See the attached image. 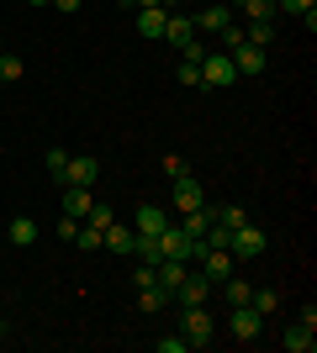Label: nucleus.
I'll return each mask as SVG.
<instances>
[{
    "instance_id": "b1692460",
    "label": "nucleus",
    "mask_w": 317,
    "mask_h": 353,
    "mask_svg": "<svg viewBox=\"0 0 317 353\" xmlns=\"http://www.w3.org/2000/svg\"><path fill=\"white\" fill-rule=\"evenodd\" d=\"M159 306H169V290L164 285H143L137 290V311H159Z\"/></svg>"
},
{
    "instance_id": "6e6552de",
    "label": "nucleus",
    "mask_w": 317,
    "mask_h": 353,
    "mask_svg": "<svg viewBox=\"0 0 317 353\" xmlns=\"http://www.w3.org/2000/svg\"><path fill=\"white\" fill-rule=\"evenodd\" d=\"M233 264H238V259H233L227 248H201V274H206L211 285H222L227 274H233Z\"/></svg>"
},
{
    "instance_id": "20e7f679",
    "label": "nucleus",
    "mask_w": 317,
    "mask_h": 353,
    "mask_svg": "<svg viewBox=\"0 0 317 353\" xmlns=\"http://www.w3.org/2000/svg\"><path fill=\"white\" fill-rule=\"evenodd\" d=\"M233 79H238V69H233V59H227L222 48H206V53H201V90L233 85Z\"/></svg>"
},
{
    "instance_id": "ea45409f",
    "label": "nucleus",
    "mask_w": 317,
    "mask_h": 353,
    "mask_svg": "<svg viewBox=\"0 0 317 353\" xmlns=\"http://www.w3.org/2000/svg\"><path fill=\"white\" fill-rule=\"evenodd\" d=\"M0 53H6V37H0Z\"/></svg>"
},
{
    "instance_id": "cd10ccee",
    "label": "nucleus",
    "mask_w": 317,
    "mask_h": 353,
    "mask_svg": "<svg viewBox=\"0 0 317 353\" xmlns=\"http://www.w3.org/2000/svg\"><path fill=\"white\" fill-rule=\"evenodd\" d=\"M249 306H254L259 316H270V311L280 306V295H275V290H254V295H249Z\"/></svg>"
},
{
    "instance_id": "f3484780",
    "label": "nucleus",
    "mask_w": 317,
    "mask_h": 353,
    "mask_svg": "<svg viewBox=\"0 0 317 353\" xmlns=\"http://www.w3.org/2000/svg\"><path fill=\"white\" fill-rule=\"evenodd\" d=\"M217 290H222V301H227V306H249V295H254V285H249V280H238V274H227V280L217 285Z\"/></svg>"
},
{
    "instance_id": "e433bc0d",
    "label": "nucleus",
    "mask_w": 317,
    "mask_h": 353,
    "mask_svg": "<svg viewBox=\"0 0 317 353\" xmlns=\"http://www.w3.org/2000/svg\"><path fill=\"white\" fill-rule=\"evenodd\" d=\"M159 6H164V11H175V6H180V0H159Z\"/></svg>"
},
{
    "instance_id": "7c9ffc66",
    "label": "nucleus",
    "mask_w": 317,
    "mask_h": 353,
    "mask_svg": "<svg viewBox=\"0 0 317 353\" xmlns=\"http://www.w3.org/2000/svg\"><path fill=\"white\" fill-rule=\"evenodd\" d=\"M217 37H222V53H233V48L243 43V27H222V32H217Z\"/></svg>"
},
{
    "instance_id": "a19ab883",
    "label": "nucleus",
    "mask_w": 317,
    "mask_h": 353,
    "mask_svg": "<svg viewBox=\"0 0 317 353\" xmlns=\"http://www.w3.org/2000/svg\"><path fill=\"white\" fill-rule=\"evenodd\" d=\"M0 85H6V79H0Z\"/></svg>"
},
{
    "instance_id": "4be33fe9",
    "label": "nucleus",
    "mask_w": 317,
    "mask_h": 353,
    "mask_svg": "<svg viewBox=\"0 0 317 353\" xmlns=\"http://www.w3.org/2000/svg\"><path fill=\"white\" fill-rule=\"evenodd\" d=\"M243 6V16H249V21H275V16H280V6H275V0H238Z\"/></svg>"
},
{
    "instance_id": "72a5a7b5",
    "label": "nucleus",
    "mask_w": 317,
    "mask_h": 353,
    "mask_svg": "<svg viewBox=\"0 0 317 353\" xmlns=\"http://www.w3.org/2000/svg\"><path fill=\"white\" fill-rule=\"evenodd\" d=\"M64 163H69V153H64V148H48V169H53V174H59Z\"/></svg>"
},
{
    "instance_id": "c85d7f7f",
    "label": "nucleus",
    "mask_w": 317,
    "mask_h": 353,
    "mask_svg": "<svg viewBox=\"0 0 317 353\" xmlns=\"http://www.w3.org/2000/svg\"><path fill=\"white\" fill-rule=\"evenodd\" d=\"M180 85H191V90H201V63H191V59H180Z\"/></svg>"
},
{
    "instance_id": "58836bf2",
    "label": "nucleus",
    "mask_w": 317,
    "mask_h": 353,
    "mask_svg": "<svg viewBox=\"0 0 317 353\" xmlns=\"http://www.w3.org/2000/svg\"><path fill=\"white\" fill-rule=\"evenodd\" d=\"M0 338H6V316H0Z\"/></svg>"
},
{
    "instance_id": "a878e982",
    "label": "nucleus",
    "mask_w": 317,
    "mask_h": 353,
    "mask_svg": "<svg viewBox=\"0 0 317 353\" xmlns=\"http://www.w3.org/2000/svg\"><path fill=\"white\" fill-rule=\"evenodd\" d=\"M211 221L233 232V227H243V221H249V211H243V206H217V211H211Z\"/></svg>"
},
{
    "instance_id": "f03ea898",
    "label": "nucleus",
    "mask_w": 317,
    "mask_h": 353,
    "mask_svg": "<svg viewBox=\"0 0 317 353\" xmlns=\"http://www.w3.org/2000/svg\"><path fill=\"white\" fill-rule=\"evenodd\" d=\"M180 332H185V343H191V348H206V343L217 338V316H211V306H185Z\"/></svg>"
},
{
    "instance_id": "412c9836",
    "label": "nucleus",
    "mask_w": 317,
    "mask_h": 353,
    "mask_svg": "<svg viewBox=\"0 0 317 353\" xmlns=\"http://www.w3.org/2000/svg\"><path fill=\"white\" fill-rule=\"evenodd\" d=\"M106 248H111V253H133V227L111 221V227H106Z\"/></svg>"
},
{
    "instance_id": "423d86ee",
    "label": "nucleus",
    "mask_w": 317,
    "mask_h": 353,
    "mask_svg": "<svg viewBox=\"0 0 317 353\" xmlns=\"http://www.w3.org/2000/svg\"><path fill=\"white\" fill-rule=\"evenodd\" d=\"M227 311H233V316H227V332L238 343H254L259 332H265V316H259L254 306H227Z\"/></svg>"
},
{
    "instance_id": "aec40b11",
    "label": "nucleus",
    "mask_w": 317,
    "mask_h": 353,
    "mask_svg": "<svg viewBox=\"0 0 317 353\" xmlns=\"http://www.w3.org/2000/svg\"><path fill=\"white\" fill-rule=\"evenodd\" d=\"M180 227H185V237H206V227H211V206L185 211V216H180Z\"/></svg>"
},
{
    "instance_id": "39448f33",
    "label": "nucleus",
    "mask_w": 317,
    "mask_h": 353,
    "mask_svg": "<svg viewBox=\"0 0 317 353\" xmlns=\"http://www.w3.org/2000/svg\"><path fill=\"white\" fill-rule=\"evenodd\" d=\"M227 253H233V259H259V253H265V232H259L254 221L233 227V237H227Z\"/></svg>"
},
{
    "instance_id": "393cba45",
    "label": "nucleus",
    "mask_w": 317,
    "mask_h": 353,
    "mask_svg": "<svg viewBox=\"0 0 317 353\" xmlns=\"http://www.w3.org/2000/svg\"><path fill=\"white\" fill-rule=\"evenodd\" d=\"M280 11H291V16H302L307 27H317V0H275Z\"/></svg>"
},
{
    "instance_id": "9d476101",
    "label": "nucleus",
    "mask_w": 317,
    "mask_h": 353,
    "mask_svg": "<svg viewBox=\"0 0 317 353\" xmlns=\"http://www.w3.org/2000/svg\"><path fill=\"white\" fill-rule=\"evenodd\" d=\"M227 59H233V69H238V74H265V48H254V43H238Z\"/></svg>"
},
{
    "instance_id": "dca6fc26",
    "label": "nucleus",
    "mask_w": 317,
    "mask_h": 353,
    "mask_svg": "<svg viewBox=\"0 0 317 353\" xmlns=\"http://www.w3.org/2000/svg\"><path fill=\"white\" fill-rule=\"evenodd\" d=\"M280 343H286V353H312V348H317V327L296 322V327H291V332H286Z\"/></svg>"
},
{
    "instance_id": "ddd939ff",
    "label": "nucleus",
    "mask_w": 317,
    "mask_h": 353,
    "mask_svg": "<svg viewBox=\"0 0 317 353\" xmlns=\"http://www.w3.org/2000/svg\"><path fill=\"white\" fill-rule=\"evenodd\" d=\"M164 37H169V43H175V48L196 43V21H191V16H185V11H175V16H169V21H164Z\"/></svg>"
},
{
    "instance_id": "c756f323",
    "label": "nucleus",
    "mask_w": 317,
    "mask_h": 353,
    "mask_svg": "<svg viewBox=\"0 0 317 353\" xmlns=\"http://www.w3.org/2000/svg\"><path fill=\"white\" fill-rule=\"evenodd\" d=\"M191 343H185V332H169V338H159V353H185Z\"/></svg>"
},
{
    "instance_id": "6ab92c4d",
    "label": "nucleus",
    "mask_w": 317,
    "mask_h": 353,
    "mask_svg": "<svg viewBox=\"0 0 317 353\" xmlns=\"http://www.w3.org/2000/svg\"><path fill=\"white\" fill-rule=\"evenodd\" d=\"M75 243H79V248H85V253H101V248H106V232H101V227H95V221H79Z\"/></svg>"
},
{
    "instance_id": "4c0bfd02",
    "label": "nucleus",
    "mask_w": 317,
    "mask_h": 353,
    "mask_svg": "<svg viewBox=\"0 0 317 353\" xmlns=\"http://www.w3.org/2000/svg\"><path fill=\"white\" fill-rule=\"evenodd\" d=\"M27 6H53V0H27Z\"/></svg>"
},
{
    "instance_id": "4468645a",
    "label": "nucleus",
    "mask_w": 317,
    "mask_h": 353,
    "mask_svg": "<svg viewBox=\"0 0 317 353\" xmlns=\"http://www.w3.org/2000/svg\"><path fill=\"white\" fill-rule=\"evenodd\" d=\"M191 21H196V32H222V27H233V6H206Z\"/></svg>"
},
{
    "instance_id": "2eb2a0df",
    "label": "nucleus",
    "mask_w": 317,
    "mask_h": 353,
    "mask_svg": "<svg viewBox=\"0 0 317 353\" xmlns=\"http://www.w3.org/2000/svg\"><path fill=\"white\" fill-rule=\"evenodd\" d=\"M169 227V211L164 206H137V232L143 237H159Z\"/></svg>"
},
{
    "instance_id": "5701e85b",
    "label": "nucleus",
    "mask_w": 317,
    "mask_h": 353,
    "mask_svg": "<svg viewBox=\"0 0 317 353\" xmlns=\"http://www.w3.org/2000/svg\"><path fill=\"white\" fill-rule=\"evenodd\" d=\"M11 243H16V248H32V243H37V221H32V216H16L11 221Z\"/></svg>"
},
{
    "instance_id": "c9c22d12",
    "label": "nucleus",
    "mask_w": 317,
    "mask_h": 353,
    "mask_svg": "<svg viewBox=\"0 0 317 353\" xmlns=\"http://www.w3.org/2000/svg\"><path fill=\"white\" fill-rule=\"evenodd\" d=\"M79 6H85V0H53V11H64V16H75Z\"/></svg>"
},
{
    "instance_id": "a211bd4d",
    "label": "nucleus",
    "mask_w": 317,
    "mask_h": 353,
    "mask_svg": "<svg viewBox=\"0 0 317 353\" xmlns=\"http://www.w3.org/2000/svg\"><path fill=\"white\" fill-rule=\"evenodd\" d=\"M153 274H159V285H164V290L175 295V285H180L185 274H191V269H185V259H164V264H153Z\"/></svg>"
},
{
    "instance_id": "7ed1b4c3",
    "label": "nucleus",
    "mask_w": 317,
    "mask_h": 353,
    "mask_svg": "<svg viewBox=\"0 0 317 353\" xmlns=\"http://www.w3.org/2000/svg\"><path fill=\"white\" fill-rule=\"evenodd\" d=\"M95 174H101V163L90 159V153H69V163H64L59 174H53V185H85V190H95Z\"/></svg>"
},
{
    "instance_id": "2f4dec72",
    "label": "nucleus",
    "mask_w": 317,
    "mask_h": 353,
    "mask_svg": "<svg viewBox=\"0 0 317 353\" xmlns=\"http://www.w3.org/2000/svg\"><path fill=\"white\" fill-rule=\"evenodd\" d=\"M85 221H95V227H101V232H106V227H111V221H117V216H111V211H106V206H90V211H85Z\"/></svg>"
},
{
    "instance_id": "f704fd0d",
    "label": "nucleus",
    "mask_w": 317,
    "mask_h": 353,
    "mask_svg": "<svg viewBox=\"0 0 317 353\" xmlns=\"http://www.w3.org/2000/svg\"><path fill=\"white\" fill-rule=\"evenodd\" d=\"M75 232H79V216H64V221H59V237H69V243H75Z\"/></svg>"
},
{
    "instance_id": "0eeeda50",
    "label": "nucleus",
    "mask_w": 317,
    "mask_h": 353,
    "mask_svg": "<svg viewBox=\"0 0 317 353\" xmlns=\"http://www.w3.org/2000/svg\"><path fill=\"white\" fill-rule=\"evenodd\" d=\"M211 290H217V285H211L206 274H185V280L175 285V295H169V301H180V311H185V306H206Z\"/></svg>"
},
{
    "instance_id": "f8f14e48",
    "label": "nucleus",
    "mask_w": 317,
    "mask_h": 353,
    "mask_svg": "<svg viewBox=\"0 0 317 353\" xmlns=\"http://www.w3.org/2000/svg\"><path fill=\"white\" fill-rule=\"evenodd\" d=\"M164 21H169L164 6H137V32L143 37H164Z\"/></svg>"
},
{
    "instance_id": "1a4fd4ad",
    "label": "nucleus",
    "mask_w": 317,
    "mask_h": 353,
    "mask_svg": "<svg viewBox=\"0 0 317 353\" xmlns=\"http://www.w3.org/2000/svg\"><path fill=\"white\" fill-rule=\"evenodd\" d=\"M201 206H206V190H201L191 174H180L175 179V211L185 216V211H201Z\"/></svg>"
},
{
    "instance_id": "bb28decb",
    "label": "nucleus",
    "mask_w": 317,
    "mask_h": 353,
    "mask_svg": "<svg viewBox=\"0 0 317 353\" xmlns=\"http://www.w3.org/2000/svg\"><path fill=\"white\" fill-rule=\"evenodd\" d=\"M21 74H27V63L16 59V53H0V79H6V85H16Z\"/></svg>"
},
{
    "instance_id": "473e14b6",
    "label": "nucleus",
    "mask_w": 317,
    "mask_h": 353,
    "mask_svg": "<svg viewBox=\"0 0 317 353\" xmlns=\"http://www.w3.org/2000/svg\"><path fill=\"white\" fill-rule=\"evenodd\" d=\"M164 169H169V179H180V174H191V169H185V159H180V153H169V159H164Z\"/></svg>"
},
{
    "instance_id": "9b49d317",
    "label": "nucleus",
    "mask_w": 317,
    "mask_h": 353,
    "mask_svg": "<svg viewBox=\"0 0 317 353\" xmlns=\"http://www.w3.org/2000/svg\"><path fill=\"white\" fill-rule=\"evenodd\" d=\"M95 206V190H85V185H64V216H79L85 221V211Z\"/></svg>"
},
{
    "instance_id": "f257e3e1",
    "label": "nucleus",
    "mask_w": 317,
    "mask_h": 353,
    "mask_svg": "<svg viewBox=\"0 0 317 353\" xmlns=\"http://www.w3.org/2000/svg\"><path fill=\"white\" fill-rule=\"evenodd\" d=\"M153 243H159V253H164V259H185V264H191V259H201V248H206L201 237H185L180 221H169V227L153 237Z\"/></svg>"
}]
</instances>
